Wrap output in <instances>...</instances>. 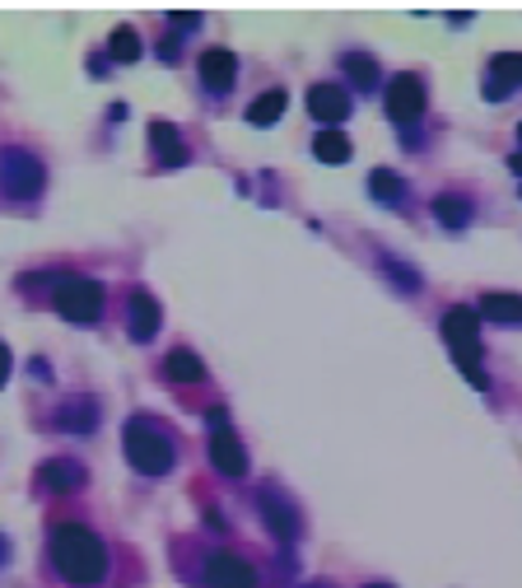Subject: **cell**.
Masks as SVG:
<instances>
[{
    "mask_svg": "<svg viewBox=\"0 0 522 588\" xmlns=\"http://www.w3.org/2000/svg\"><path fill=\"white\" fill-rule=\"evenodd\" d=\"M420 113H425V80L420 75H396L388 84V117L411 127Z\"/></svg>",
    "mask_w": 522,
    "mask_h": 588,
    "instance_id": "obj_7",
    "label": "cell"
},
{
    "mask_svg": "<svg viewBox=\"0 0 522 588\" xmlns=\"http://www.w3.org/2000/svg\"><path fill=\"white\" fill-rule=\"evenodd\" d=\"M481 318H490L499 327H522V294H485Z\"/></svg>",
    "mask_w": 522,
    "mask_h": 588,
    "instance_id": "obj_14",
    "label": "cell"
},
{
    "mask_svg": "<svg viewBox=\"0 0 522 588\" xmlns=\"http://www.w3.org/2000/svg\"><path fill=\"white\" fill-rule=\"evenodd\" d=\"M127 318H131V337L135 341H150L154 332H159V299L145 294V290H135L131 304H127Z\"/></svg>",
    "mask_w": 522,
    "mask_h": 588,
    "instance_id": "obj_13",
    "label": "cell"
},
{
    "mask_svg": "<svg viewBox=\"0 0 522 588\" xmlns=\"http://www.w3.org/2000/svg\"><path fill=\"white\" fill-rule=\"evenodd\" d=\"M0 561H5V542H0Z\"/></svg>",
    "mask_w": 522,
    "mask_h": 588,
    "instance_id": "obj_28",
    "label": "cell"
},
{
    "mask_svg": "<svg viewBox=\"0 0 522 588\" xmlns=\"http://www.w3.org/2000/svg\"><path fill=\"white\" fill-rule=\"evenodd\" d=\"M61 421H66V425H80V430H90V421H94V402H90V397H84V402H80L75 411H61Z\"/></svg>",
    "mask_w": 522,
    "mask_h": 588,
    "instance_id": "obj_24",
    "label": "cell"
},
{
    "mask_svg": "<svg viewBox=\"0 0 522 588\" xmlns=\"http://www.w3.org/2000/svg\"><path fill=\"white\" fill-rule=\"evenodd\" d=\"M312 154H318L322 164H345L351 160V141H345L341 131H322L318 141H312Z\"/></svg>",
    "mask_w": 522,
    "mask_h": 588,
    "instance_id": "obj_19",
    "label": "cell"
},
{
    "mask_svg": "<svg viewBox=\"0 0 522 588\" xmlns=\"http://www.w3.org/2000/svg\"><path fill=\"white\" fill-rule=\"evenodd\" d=\"M234 75H238V61H234V51H224V47H211L201 57V84L205 90H215V94H224V90H234Z\"/></svg>",
    "mask_w": 522,
    "mask_h": 588,
    "instance_id": "obj_10",
    "label": "cell"
},
{
    "mask_svg": "<svg viewBox=\"0 0 522 588\" xmlns=\"http://www.w3.org/2000/svg\"><path fill=\"white\" fill-rule=\"evenodd\" d=\"M518 136H522V127H518Z\"/></svg>",
    "mask_w": 522,
    "mask_h": 588,
    "instance_id": "obj_29",
    "label": "cell"
},
{
    "mask_svg": "<svg viewBox=\"0 0 522 588\" xmlns=\"http://www.w3.org/2000/svg\"><path fill=\"white\" fill-rule=\"evenodd\" d=\"M205 425H211V462H215V472H224V477H242V472H248V454H242L229 416H224V411H211Z\"/></svg>",
    "mask_w": 522,
    "mask_h": 588,
    "instance_id": "obj_6",
    "label": "cell"
},
{
    "mask_svg": "<svg viewBox=\"0 0 522 588\" xmlns=\"http://www.w3.org/2000/svg\"><path fill=\"white\" fill-rule=\"evenodd\" d=\"M522 84V51H503L490 61V75H485V98H503L509 90Z\"/></svg>",
    "mask_w": 522,
    "mask_h": 588,
    "instance_id": "obj_12",
    "label": "cell"
},
{
    "mask_svg": "<svg viewBox=\"0 0 522 588\" xmlns=\"http://www.w3.org/2000/svg\"><path fill=\"white\" fill-rule=\"evenodd\" d=\"M108 51H112L117 61H141V38H135V28L121 24L112 38H108Z\"/></svg>",
    "mask_w": 522,
    "mask_h": 588,
    "instance_id": "obj_21",
    "label": "cell"
},
{
    "mask_svg": "<svg viewBox=\"0 0 522 588\" xmlns=\"http://www.w3.org/2000/svg\"><path fill=\"white\" fill-rule=\"evenodd\" d=\"M205 579H211V588H257V569L234 551H215L205 561Z\"/></svg>",
    "mask_w": 522,
    "mask_h": 588,
    "instance_id": "obj_8",
    "label": "cell"
},
{
    "mask_svg": "<svg viewBox=\"0 0 522 588\" xmlns=\"http://www.w3.org/2000/svg\"><path fill=\"white\" fill-rule=\"evenodd\" d=\"M308 113L318 117V122H345L351 117V94L341 90V84H312L308 90Z\"/></svg>",
    "mask_w": 522,
    "mask_h": 588,
    "instance_id": "obj_9",
    "label": "cell"
},
{
    "mask_svg": "<svg viewBox=\"0 0 522 588\" xmlns=\"http://www.w3.org/2000/svg\"><path fill=\"white\" fill-rule=\"evenodd\" d=\"M509 168H513V173H522V154H513V160H509Z\"/></svg>",
    "mask_w": 522,
    "mask_h": 588,
    "instance_id": "obj_26",
    "label": "cell"
},
{
    "mask_svg": "<svg viewBox=\"0 0 522 588\" xmlns=\"http://www.w3.org/2000/svg\"><path fill=\"white\" fill-rule=\"evenodd\" d=\"M364 588H392V584H364Z\"/></svg>",
    "mask_w": 522,
    "mask_h": 588,
    "instance_id": "obj_27",
    "label": "cell"
},
{
    "mask_svg": "<svg viewBox=\"0 0 522 588\" xmlns=\"http://www.w3.org/2000/svg\"><path fill=\"white\" fill-rule=\"evenodd\" d=\"M443 341L452 345V360H458V369L466 374V384L476 388H490V378L481 369V322H476V308H448L443 314Z\"/></svg>",
    "mask_w": 522,
    "mask_h": 588,
    "instance_id": "obj_3",
    "label": "cell"
},
{
    "mask_svg": "<svg viewBox=\"0 0 522 588\" xmlns=\"http://www.w3.org/2000/svg\"><path fill=\"white\" fill-rule=\"evenodd\" d=\"M51 561L71 584H98L108 575V546L84 524H61L51 532Z\"/></svg>",
    "mask_w": 522,
    "mask_h": 588,
    "instance_id": "obj_1",
    "label": "cell"
},
{
    "mask_svg": "<svg viewBox=\"0 0 522 588\" xmlns=\"http://www.w3.org/2000/svg\"><path fill=\"white\" fill-rule=\"evenodd\" d=\"M164 378H168V384H201V378H205L201 355H197V351H168Z\"/></svg>",
    "mask_w": 522,
    "mask_h": 588,
    "instance_id": "obj_15",
    "label": "cell"
},
{
    "mask_svg": "<svg viewBox=\"0 0 522 588\" xmlns=\"http://www.w3.org/2000/svg\"><path fill=\"white\" fill-rule=\"evenodd\" d=\"M0 192L28 201L43 192V164L28 150H0Z\"/></svg>",
    "mask_w": 522,
    "mask_h": 588,
    "instance_id": "obj_5",
    "label": "cell"
},
{
    "mask_svg": "<svg viewBox=\"0 0 522 588\" xmlns=\"http://www.w3.org/2000/svg\"><path fill=\"white\" fill-rule=\"evenodd\" d=\"M261 518H266L271 532H275L281 542H289V538H294V514H289V505H281V499H275L271 491L261 495Z\"/></svg>",
    "mask_w": 522,
    "mask_h": 588,
    "instance_id": "obj_18",
    "label": "cell"
},
{
    "mask_svg": "<svg viewBox=\"0 0 522 588\" xmlns=\"http://www.w3.org/2000/svg\"><path fill=\"white\" fill-rule=\"evenodd\" d=\"M38 481H43L47 491H75L80 481H84V472H80L75 462H61V458H51V462L43 467V472H38Z\"/></svg>",
    "mask_w": 522,
    "mask_h": 588,
    "instance_id": "obj_17",
    "label": "cell"
},
{
    "mask_svg": "<svg viewBox=\"0 0 522 588\" xmlns=\"http://www.w3.org/2000/svg\"><path fill=\"white\" fill-rule=\"evenodd\" d=\"M51 304H57V314L75 327H90L98 314H103V285L90 281V275H66L57 281V294H51Z\"/></svg>",
    "mask_w": 522,
    "mask_h": 588,
    "instance_id": "obj_4",
    "label": "cell"
},
{
    "mask_svg": "<svg viewBox=\"0 0 522 588\" xmlns=\"http://www.w3.org/2000/svg\"><path fill=\"white\" fill-rule=\"evenodd\" d=\"M150 145H154V160H159L164 168H182L191 160V150H187V141L178 136V127H168V122H154L150 127Z\"/></svg>",
    "mask_w": 522,
    "mask_h": 588,
    "instance_id": "obj_11",
    "label": "cell"
},
{
    "mask_svg": "<svg viewBox=\"0 0 522 588\" xmlns=\"http://www.w3.org/2000/svg\"><path fill=\"white\" fill-rule=\"evenodd\" d=\"M5 378H10V345L0 341V388H5Z\"/></svg>",
    "mask_w": 522,
    "mask_h": 588,
    "instance_id": "obj_25",
    "label": "cell"
},
{
    "mask_svg": "<svg viewBox=\"0 0 522 588\" xmlns=\"http://www.w3.org/2000/svg\"><path fill=\"white\" fill-rule=\"evenodd\" d=\"M369 192H373L378 201H396V197H402V178H396V173H388V168H378L373 178H369Z\"/></svg>",
    "mask_w": 522,
    "mask_h": 588,
    "instance_id": "obj_22",
    "label": "cell"
},
{
    "mask_svg": "<svg viewBox=\"0 0 522 588\" xmlns=\"http://www.w3.org/2000/svg\"><path fill=\"white\" fill-rule=\"evenodd\" d=\"M285 103H289L285 90H266V94H261L252 108H248V122H252V127H275V122H281V113H285Z\"/></svg>",
    "mask_w": 522,
    "mask_h": 588,
    "instance_id": "obj_16",
    "label": "cell"
},
{
    "mask_svg": "<svg viewBox=\"0 0 522 588\" xmlns=\"http://www.w3.org/2000/svg\"><path fill=\"white\" fill-rule=\"evenodd\" d=\"M434 215H439V224H448V230H462V224L472 220V205L462 197H439L434 201Z\"/></svg>",
    "mask_w": 522,
    "mask_h": 588,
    "instance_id": "obj_20",
    "label": "cell"
},
{
    "mask_svg": "<svg viewBox=\"0 0 522 588\" xmlns=\"http://www.w3.org/2000/svg\"><path fill=\"white\" fill-rule=\"evenodd\" d=\"M121 448H127V462L135 467V472H145V477H159V472H168V467H173V439H168V430L159 421H150V416H131L127 421Z\"/></svg>",
    "mask_w": 522,
    "mask_h": 588,
    "instance_id": "obj_2",
    "label": "cell"
},
{
    "mask_svg": "<svg viewBox=\"0 0 522 588\" xmlns=\"http://www.w3.org/2000/svg\"><path fill=\"white\" fill-rule=\"evenodd\" d=\"M345 71H351L355 84H364V90H369V84H378V66H373L369 57H345Z\"/></svg>",
    "mask_w": 522,
    "mask_h": 588,
    "instance_id": "obj_23",
    "label": "cell"
}]
</instances>
